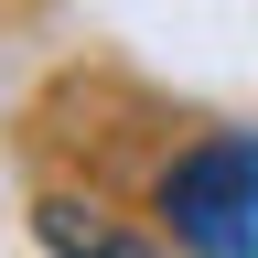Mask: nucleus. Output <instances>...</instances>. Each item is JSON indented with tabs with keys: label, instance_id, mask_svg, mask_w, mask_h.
<instances>
[{
	"label": "nucleus",
	"instance_id": "1",
	"mask_svg": "<svg viewBox=\"0 0 258 258\" xmlns=\"http://www.w3.org/2000/svg\"><path fill=\"white\" fill-rule=\"evenodd\" d=\"M161 215L194 258H258V140L226 129V140H194L172 172H161Z\"/></svg>",
	"mask_w": 258,
	"mask_h": 258
},
{
	"label": "nucleus",
	"instance_id": "2",
	"mask_svg": "<svg viewBox=\"0 0 258 258\" xmlns=\"http://www.w3.org/2000/svg\"><path fill=\"white\" fill-rule=\"evenodd\" d=\"M32 226H43V247H54V258H161V247H140V237H118L108 215L64 205V194H54V205H32Z\"/></svg>",
	"mask_w": 258,
	"mask_h": 258
}]
</instances>
